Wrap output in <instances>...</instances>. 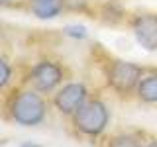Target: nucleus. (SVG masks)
I'll use <instances>...</instances> for the list:
<instances>
[{
    "instance_id": "obj_1",
    "label": "nucleus",
    "mask_w": 157,
    "mask_h": 147,
    "mask_svg": "<svg viewBox=\"0 0 157 147\" xmlns=\"http://www.w3.org/2000/svg\"><path fill=\"white\" fill-rule=\"evenodd\" d=\"M45 102L37 92L26 90L20 92L12 98V104H10V114L12 120L18 122L22 126H37L43 122L45 118Z\"/></svg>"
},
{
    "instance_id": "obj_2",
    "label": "nucleus",
    "mask_w": 157,
    "mask_h": 147,
    "mask_svg": "<svg viewBox=\"0 0 157 147\" xmlns=\"http://www.w3.org/2000/svg\"><path fill=\"white\" fill-rule=\"evenodd\" d=\"M75 126L86 135H98L108 126V110L100 100H88L75 112Z\"/></svg>"
},
{
    "instance_id": "obj_3",
    "label": "nucleus",
    "mask_w": 157,
    "mask_h": 147,
    "mask_svg": "<svg viewBox=\"0 0 157 147\" xmlns=\"http://www.w3.org/2000/svg\"><path fill=\"white\" fill-rule=\"evenodd\" d=\"M144 69L128 61H114L108 69V82L116 92L128 94L140 85Z\"/></svg>"
},
{
    "instance_id": "obj_4",
    "label": "nucleus",
    "mask_w": 157,
    "mask_h": 147,
    "mask_svg": "<svg viewBox=\"0 0 157 147\" xmlns=\"http://www.w3.org/2000/svg\"><path fill=\"white\" fill-rule=\"evenodd\" d=\"M86 102V88L81 82H69L55 94V106L63 114H75Z\"/></svg>"
},
{
    "instance_id": "obj_5",
    "label": "nucleus",
    "mask_w": 157,
    "mask_h": 147,
    "mask_svg": "<svg viewBox=\"0 0 157 147\" xmlns=\"http://www.w3.org/2000/svg\"><path fill=\"white\" fill-rule=\"evenodd\" d=\"M63 78V71L57 63L51 61H41L33 67L32 71V82L39 92H51Z\"/></svg>"
},
{
    "instance_id": "obj_6",
    "label": "nucleus",
    "mask_w": 157,
    "mask_h": 147,
    "mask_svg": "<svg viewBox=\"0 0 157 147\" xmlns=\"http://www.w3.org/2000/svg\"><path fill=\"white\" fill-rule=\"evenodd\" d=\"M134 36L141 47L147 51L157 49V16L141 14L134 20Z\"/></svg>"
},
{
    "instance_id": "obj_7",
    "label": "nucleus",
    "mask_w": 157,
    "mask_h": 147,
    "mask_svg": "<svg viewBox=\"0 0 157 147\" xmlns=\"http://www.w3.org/2000/svg\"><path fill=\"white\" fill-rule=\"evenodd\" d=\"M65 0H29V10L41 20H51L61 14Z\"/></svg>"
},
{
    "instance_id": "obj_8",
    "label": "nucleus",
    "mask_w": 157,
    "mask_h": 147,
    "mask_svg": "<svg viewBox=\"0 0 157 147\" xmlns=\"http://www.w3.org/2000/svg\"><path fill=\"white\" fill-rule=\"evenodd\" d=\"M137 96L144 102H149V104L157 102V75H149L141 78L140 85H137Z\"/></svg>"
},
{
    "instance_id": "obj_9",
    "label": "nucleus",
    "mask_w": 157,
    "mask_h": 147,
    "mask_svg": "<svg viewBox=\"0 0 157 147\" xmlns=\"http://www.w3.org/2000/svg\"><path fill=\"white\" fill-rule=\"evenodd\" d=\"M108 147H141V145L130 135H118V137H114V139L110 141Z\"/></svg>"
},
{
    "instance_id": "obj_10",
    "label": "nucleus",
    "mask_w": 157,
    "mask_h": 147,
    "mask_svg": "<svg viewBox=\"0 0 157 147\" xmlns=\"http://www.w3.org/2000/svg\"><path fill=\"white\" fill-rule=\"evenodd\" d=\"M65 33L69 37H77V39H85L86 37V28L85 26H67Z\"/></svg>"
},
{
    "instance_id": "obj_11",
    "label": "nucleus",
    "mask_w": 157,
    "mask_h": 147,
    "mask_svg": "<svg viewBox=\"0 0 157 147\" xmlns=\"http://www.w3.org/2000/svg\"><path fill=\"white\" fill-rule=\"evenodd\" d=\"M0 69H2V81H0V85L6 86L8 81H10V67H8V61H2V63H0Z\"/></svg>"
},
{
    "instance_id": "obj_12",
    "label": "nucleus",
    "mask_w": 157,
    "mask_h": 147,
    "mask_svg": "<svg viewBox=\"0 0 157 147\" xmlns=\"http://www.w3.org/2000/svg\"><path fill=\"white\" fill-rule=\"evenodd\" d=\"M145 147H157V141H151V143H147Z\"/></svg>"
},
{
    "instance_id": "obj_13",
    "label": "nucleus",
    "mask_w": 157,
    "mask_h": 147,
    "mask_svg": "<svg viewBox=\"0 0 157 147\" xmlns=\"http://www.w3.org/2000/svg\"><path fill=\"white\" fill-rule=\"evenodd\" d=\"M22 147H39V145H36V143H26V145H22Z\"/></svg>"
}]
</instances>
